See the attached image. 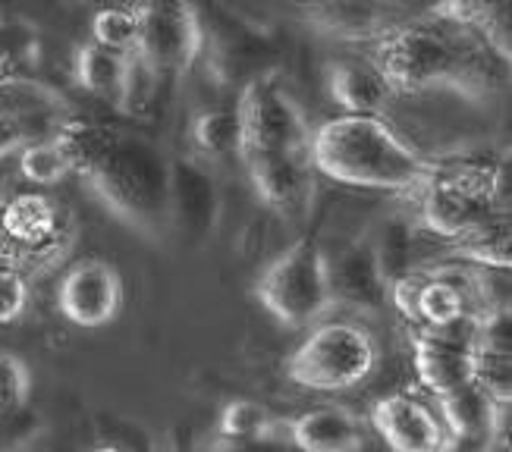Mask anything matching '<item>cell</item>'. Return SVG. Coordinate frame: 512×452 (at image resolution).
Here are the masks:
<instances>
[{"instance_id":"484cf974","label":"cell","mask_w":512,"mask_h":452,"mask_svg":"<svg viewBox=\"0 0 512 452\" xmlns=\"http://www.w3.org/2000/svg\"><path fill=\"white\" fill-rule=\"evenodd\" d=\"M92 41L107 51L132 54L139 41V10L132 7H104L92 16Z\"/></svg>"},{"instance_id":"1f68e13d","label":"cell","mask_w":512,"mask_h":452,"mask_svg":"<svg viewBox=\"0 0 512 452\" xmlns=\"http://www.w3.org/2000/svg\"><path fill=\"white\" fill-rule=\"evenodd\" d=\"M208 452H289L283 437H264V440H220L214 437Z\"/></svg>"},{"instance_id":"4316f807","label":"cell","mask_w":512,"mask_h":452,"mask_svg":"<svg viewBox=\"0 0 512 452\" xmlns=\"http://www.w3.org/2000/svg\"><path fill=\"white\" fill-rule=\"evenodd\" d=\"M512 352H491V349H475V371L472 383L491 396L494 402L506 405L512 399Z\"/></svg>"},{"instance_id":"52a82bcc","label":"cell","mask_w":512,"mask_h":452,"mask_svg":"<svg viewBox=\"0 0 512 452\" xmlns=\"http://www.w3.org/2000/svg\"><path fill=\"white\" fill-rule=\"evenodd\" d=\"M255 299L289 330L315 327L333 311L330 255L318 239H296L255 280Z\"/></svg>"},{"instance_id":"5b68a950","label":"cell","mask_w":512,"mask_h":452,"mask_svg":"<svg viewBox=\"0 0 512 452\" xmlns=\"http://www.w3.org/2000/svg\"><path fill=\"white\" fill-rule=\"evenodd\" d=\"M76 239V217L54 195L29 189L0 198V270L41 277L73 252Z\"/></svg>"},{"instance_id":"8fae6325","label":"cell","mask_w":512,"mask_h":452,"mask_svg":"<svg viewBox=\"0 0 512 452\" xmlns=\"http://www.w3.org/2000/svg\"><path fill=\"white\" fill-rule=\"evenodd\" d=\"M418 10L403 4H377V0H321V4H302L296 16L321 38L343 44H377L393 29L403 26Z\"/></svg>"},{"instance_id":"d6a6232c","label":"cell","mask_w":512,"mask_h":452,"mask_svg":"<svg viewBox=\"0 0 512 452\" xmlns=\"http://www.w3.org/2000/svg\"><path fill=\"white\" fill-rule=\"evenodd\" d=\"M497 440H469V437H443L437 452H494Z\"/></svg>"},{"instance_id":"9c48e42d","label":"cell","mask_w":512,"mask_h":452,"mask_svg":"<svg viewBox=\"0 0 512 452\" xmlns=\"http://www.w3.org/2000/svg\"><path fill=\"white\" fill-rule=\"evenodd\" d=\"M136 54L161 79L186 76L205 54V22L192 4H136Z\"/></svg>"},{"instance_id":"4fadbf2b","label":"cell","mask_w":512,"mask_h":452,"mask_svg":"<svg viewBox=\"0 0 512 452\" xmlns=\"http://www.w3.org/2000/svg\"><path fill=\"white\" fill-rule=\"evenodd\" d=\"M123 305V280L114 264L88 258L73 264L57 286V308L70 324L95 330L117 318Z\"/></svg>"},{"instance_id":"2e32d148","label":"cell","mask_w":512,"mask_h":452,"mask_svg":"<svg viewBox=\"0 0 512 452\" xmlns=\"http://www.w3.org/2000/svg\"><path fill=\"white\" fill-rule=\"evenodd\" d=\"M293 452H359L365 446V421L346 405H318L283 427Z\"/></svg>"},{"instance_id":"7c38bea8","label":"cell","mask_w":512,"mask_h":452,"mask_svg":"<svg viewBox=\"0 0 512 452\" xmlns=\"http://www.w3.org/2000/svg\"><path fill=\"white\" fill-rule=\"evenodd\" d=\"M249 183L261 205L283 220H305L318 195V173L308 161V151L264 154L246 161Z\"/></svg>"},{"instance_id":"d4e9b609","label":"cell","mask_w":512,"mask_h":452,"mask_svg":"<svg viewBox=\"0 0 512 452\" xmlns=\"http://www.w3.org/2000/svg\"><path fill=\"white\" fill-rule=\"evenodd\" d=\"M16 157H19V176L26 179L29 186H38V189L57 186L66 176H73L70 161H66V154L57 148L54 139H38V142L22 148Z\"/></svg>"},{"instance_id":"9a60e30c","label":"cell","mask_w":512,"mask_h":452,"mask_svg":"<svg viewBox=\"0 0 512 452\" xmlns=\"http://www.w3.org/2000/svg\"><path fill=\"white\" fill-rule=\"evenodd\" d=\"M371 427L393 452H437L443 424L425 402L406 393H390L371 405Z\"/></svg>"},{"instance_id":"ac0fdd59","label":"cell","mask_w":512,"mask_h":452,"mask_svg":"<svg viewBox=\"0 0 512 452\" xmlns=\"http://www.w3.org/2000/svg\"><path fill=\"white\" fill-rule=\"evenodd\" d=\"M440 424L447 437H469V440H500L506 405L494 402L478 383H465V387L440 396Z\"/></svg>"},{"instance_id":"30bf717a","label":"cell","mask_w":512,"mask_h":452,"mask_svg":"<svg viewBox=\"0 0 512 452\" xmlns=\"http://www.w3.org/2000/svg\"><path fill=\"white\" fill-rule=\"evenodd\" d=\"M412 361L418 383L437 399L465 383L475 371V318L447 327H412Z\"/></svg>"},{"instance_id":"e0dca14e","label":"cell","mask_w":512,"mask_h":452,"mask_svg":"<svg viewBox=\"0 0 512 452\" xmlns=\"http://www.w3.org/2000/svg\"><path fill=\"white\" fill-rule=\"evenodd\" d=\"M327 92L333 104L343 107L349 117H384V110L396 98L381 70L368 54L337 57L327 63Z\"/></svg>"},{"instance_id":"8992f818","label":"cell","mask_w":512,"mask_h":452,"mask_svg":"<svg viewBox=\"0 0 512 452\" xmlns=\"http://www.w3.org/2000/svg\"><path fill=\"white\" fill-rule=\"evenodd\" d=\"M381 349L368 327L355 321H321L286 355L289 383L315 393H346L362 387L377 371Z\"/></svg>"},{"instance_id":"44dd1931","label":"cell","mask_w":512,"mask_h":452,"mask_svg":"<svg viewBox=\"0 0 512 452\" xmlns=\"http://www.w3.org/2000/svg\"><path fill=\"white\" fill-rule=\"evenodd\" d=\"M41 38L26 19H0V92L38 79Z\"/></svg>"},{"instance_id":"3957f363","label":"cell","mask_w":512,"mask_h":452,"mask_svg":"<svg viewBox=\"0 0 512 452\" xmlns=\"http://www.w3.org/2000/svg\"><path fill=\"white\" fill-rule=\"evenodd\" d=\"M308 161L330 183L415 195L431 176L434 157L415 148L387 117H340L311 129Z\"/></svg>"},{"instance_id":"ba28073f","label":"cell","mask_w":512,"mask_h":452,"mask_svg":"<svg viewBox=\"0 0 512 452\" xmlns=\"http://www.w3.org/2000/svg\"><path fill=\"white\" fill-rule=\"evenodd\" d=\"M239 113V157L242 164L264 154L308 151L311 126L308 113L299 104L280 73L252 76L236 101Z\"/></svg>"},{"instance_id":"d6986e66","label":"cell","mask_w":512,"mask_h":452,"mask_svg":"<svg viewBox=\"0 0 512 452\" xmlns=\"http://www.w3.org/2000/svg\"><path fill=\"white\" fill-rule=\"evenodd\" d=\"M73 79L82 92L95 95L98 101L110 104L120 110L123 92H126V79H129V54L120 51H107L101 44L88 38L85 44L76 48L73 60Z\"/></svg>"},{"instance_id":"4dcf8cb0","label":"cell","mask_w":512,"mask_h":452,"mask_svg":"<svg viewBox=\"0 0 512 452\" xmlns=\"http://www.w3.org/2000/svg\"><path fill=\"white\" fill-rule=\"evenodd\" d=\"M32 286L16 270H0V324L19 321L29 308Z\"/></svg>"},{"instance_id":"836d02e7","label":"cell","mask_w":512,"mask_h":452,"mask_svg":"<svg viewBox=\"0 0 512 452\" xmlns=\"http://www.w3.org/2000/svg\"><path fill=\"white\" fill-rule=\"evenodd\" d=\"M88 452H126L123 446H114V443H101V446H92Z\"/></svg>"},{"instance_id":"f546056e","label":"cell","mask_w":512,"mask_h":452,"mask_svg":"<svg viewBox=\"0 0 512 452\" xmlns=\"http://www.w3.org/2000/svg\"><path fill=\"white\" fill-rule=\"evenodd\" d=\"M51 132H54V126H48V123L19 117L13 110H0V161L10 154H19L22 148L38 139H51Z\"/></svg>"},{"instance_id":"ffe728a7","label":"cell","mask_w":512,"mask_h":452,"mask_svg":"<svg viewBox=\"0 0 512 452\" xmlns=\"http://www.w3.org/2000/svg\"><path fill=\"white\" fill-rule=\"evenodd\" d=\"M418 223L412 217H403V214H393L387 220L377 223V230L371 239V248H374V258H377V267H381V277L387 283V289H393L399 280H406L412 270L425 267V261L418 258L421 245H418Z\"/></svg>"},{"instance_id":"277c9868","label":"cell","mask_w":512,"mask_h":452,"mask_svg":"<svg viewBox=\"0 0 512 452\" xmlns=\"http://www.w3.org/2000/svg\"><path fill=\"white\" fill-rule=\"evenodd\" d=\"M412 198L418 230L443 242H456L484 223L509 217L503 167L481 154L434 157L431 176Z\"/></svg>"},{"instance_id":"603a6c76","label":"cell","mask_w":512,"mask_h":452,"mask_svg":"<svg viewBox=\"0 0 512 452\" xmlns=\"http://www.w3.org/2000/svg\"><path fill=\"white\" fill-rule=\"evenodd\" d=\"M286 421L258 399H230L217 415V437L220 440H264L283 437Z\"/></svg>"},{"instance_id":"5bb4252c","label":"cell","mask_w":512,"mask_h":452,"mask_svg":"<svg viewBox=\"0 0 512 452\" xmlns=\"http://www.w3.org/2000/svg\"><path fill=\"white\" fill-rule=\"evenodd\" d=\"M330 296L333 308H346L355 314H377L390 299L368 236L355 239L340 255L330 258Z\"/></svg>"},{"instance_id":"cb8c5ba5","label":"cell","mask_w":512,"mask_h":452,"mask_svg":"<svg viewBox=\"0 0 512 452\" xmlns=\"http://www.w3.org/2000/svg\"><path fill=\"white\" fill-rule=\"evenodd\" d=\"M443 13H450L453 19L465 22L469 29H475L491 48L509 63L512 57V38H509V4H491V0H475V4H462V0H456V4H437Z\"/></svg>"},{"instance_id":"83f0119b","label":"cell","mask_w":512,"mask_h":452,"mask_svg":"<svg viewBox=\"0 0 512 452\" xmlns=\"http://www.w3.org/2000/svg\"><path fill=\"white\" fill-rule=\"evenodd\" d=\"M158 85H161V76L154 73L145 60L129 54V79H126L123 101H120V113H126V117H145L154 98H158Z\"/></svg>"},{"instance_id":"7402d4cb","label":"cell","mask_w":512,"mask_h":452,"mask_svg":"<svg viewBox=\"0 0 512 452\" xmlns=\"http://www.w3.org/2000/svg\"><path fill=\"white\" fill-rule=\"evenodd\" d=\"M189 142L205 161H224L239 154V113L233 107H208L198 110L189 126Z\"/></svg>"},{"instance_id":"7a4b0ae2","label":"cell","mask_w":512,"mask_h":452,"mask_svg":"<svg viewBox=\"0 0 512 452\" xmlns=\"http://www.w3.org/2000/svg\"><path fill=\"white\" fill-rule=\"evenodd\" d=\"M393 95L456 92L481 101L506 85L509 63L475 29L443 13L418 10L403 26L368 48Z\"/></svg>"},{"instance_id":"f1b7e54d","label":"cell","mask_w":512,"mask_h":452,"mask_svg":"<svg viewBox=\"0 0 512 452\" xmlns=\"http://www.w3.org/2000/svg\"><path fill=\"white\" fill-rule=\"evenodd\" d=\"M32 393V371L13 352H0V415L19 409Z\"/></svg>"},{"instance_id":"6da1fadb","label":"cell","mask_w":512,"mask_h":452,"mask_svg":"<svg viewBox=\"0 0 512 452\" xmlns=\"http://www.w3.org/2000/svg\"><path fill=\"white\" fill-rule=\"evenodd\" d=\"M51 139L101 205L136 233L161 236L173 214V170L148 139L88 113H63Z\"/></svg>"}]
</instances>
